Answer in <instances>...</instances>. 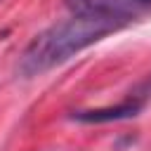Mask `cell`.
<instances>
[{
	"instance_id": "6da1fadb",
	"label": "cell",
	"mask_w": 151,
	"mask_h": 151,
	"mask_svg": "<svg viewBox=\"0 0 151 151\" xmlns=\"http://www.w3.org/2000/svg\"><path fill=\"white\" fill-rule=\"evenodd\" d=\"M125 24L127 19L109 14H73L64 21H57L50 28L40 31L24 47L17 71L24 78L42 76L50 68L71 59L73 54L83 52L85 47L94 45L97 40L106 38L109 33L120 31Z\"/></svg>"
},
{
	"instance_id": "7a4b0ae2",
	"label": "cell",
	"mask_w": 151,
	"mask_h": 151,
	"mask_svg": "<svg viewBox=\"0 0 151 151\" xmlns=\"http://www.w3.org/2000/svg\"><path fill=\"white\" fill-rule=\"evenodd\" d=\"M73 14H109L120 19H132L137 12L149 9L151 0H64Z\"/></svg>"
}]
</instances>
